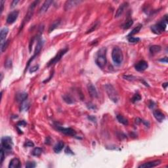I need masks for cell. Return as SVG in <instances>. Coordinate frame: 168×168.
<instances>
[{
  "instance_id": "obj_37",
  "label": "cell",
  "mask_w": 168,
  "mask_h": 168,
  "mask_svg": "<svg viewBox=\"0 0 168 168\" xmlns=\"http://www.w3.org/2000/svg\"><path fill=\"white\" fill-rule=\"evenodd\" d=\"M97 26H98V24H97V23L95 24L94 26H93L91 27V28L90 30H88V32H87V33H91V32H93V31L94 30H95V29H96V28H97Z\"/></svg>"
},
{
  "instance_id": "obj_10",
  "label": "cell",
  "mask_w": 168,
  "mask_h": 168,
  "mask_svg": "<svg viewBox=\"0 0 168 168\" xmlns=\"http://www.w3.org/2000/svg\"><path fill=\"white\" fill-rule=\"evenodd\" d=\"M57 128L59 131H61V133H63L65 134L66 135L74 137L76 135V133L75 131L72 129V128H66L61 126H57Z\"/></svg>"
},
{
  "instance_id": "obj_25",
  "label": "cell",
  "mask_w": 168,
  "mask_h": 168,
  "mask_svg": "<svg viewBox=\"0 0 168 168\" xmlns=\"http://www.w3.org/2000/svg\"><path fill=\"white\" fill-rule=\"evenodd\" d=\"M142 26H143V25H142V24H139V25H138L137 26H136L135 28H134V29L132 30L131 32L130 33H129V35L127 36V37L133 36V35L136 34V33H139V32L140 30V29H141Z\"/></svg>"
},
{
  "instance_id": "obj_35",
  "label": "cell",
  "mask_w": 168,
  "mask_h": 168,
  "mask_svg": "<svg viewBox=\"0 0 168 168\" xmlns=\"http://www.w3.org/2000/svg\"><path fill=\"white\" fill-rule=\"evenodd\" d=\"M124 78H125V79L127 80H130V81H133L135 79V78L133 76H124Z\"/></svg>"
},
{
  "instance_id": "obj_29",
  "label": "cell",
  "mask_w": 168,
  "mask_h": 168,
  "mask_svg": "<svg viewBox=\"0 0 168 168\" xmlns=\"http://www.w3.org/2000/svg\"><path fill=\"white\" fill-rule=\"evenodd\" d=\"M9 39H7L4 43L1 44V51H2V53L7 49V47H8L9 45Z\"/></svg>"
},
{
  "instance_id": "obj_4",
  "label": "cell",
  "mask_w": 168,
  "mask_h": 168,
  "mask_svg": "<svg viewBox=\"0 0 168 168\" xmlns=\"http://www.w3.org/2000/svg\"><path fill=\"white\" fill-rule=\"evenodd\" d=\"M104 88L110 100L114 103H117L118 101V94L113 85H112L111 84H106L104 85Z\"/></svg>"
},
{
  "instance_id": "obj_43",
  "label": "cell",
  "mask_w": 168,
  "mask_h": 168,
  "mask_svg": "<svg viewBox=\"0 0 168 168\" xmlns=\"http://www.w3.org/2000/svg\"><path fill=\"white\" fill-rule=\"evenodd\" d=\"M88 118H89V119H90V120H91L92 122H96V118H95V117L89 116V117H88Z\"/></svg>"
},
{
  "instance_id": "obj_23",
  "label": "cell",
  "mask_w": 168,
  "mask_h": 168,
  "mask_svg": "<svg viewBox=\"0 0 168 168\" xmlns=\"http://www.w3.org/2000/svg\"><path fill=\"white\" fill-rule=\"evenodd\" d=\"M161 49L162 48L160 45H152L150 47V52L151 54L154 55L159 53Z\"/></svg>"
},
{
  "instance_id": "obj_1",
  "label": "cell",
  "mask_w": 168,
  "mask_h": 168,
  "mask_svg": "<svg viewBox=\"0 0 168 168\" xmlns=\"http://www.w3.org/2000/svg\"><path fill=\"white\" fill-rule=\"evenodd\" d=\"M95 63L100 68H103L106 64V48L102 47L95 56Z\"/></svg>"
},
{
  "instance_id": "obj_21",
  "label": "cell",
  "mask_w": 168,
  "mask_h": 168,
  "mask_svg": "<svg viewBox=\"0 0 168 168\" xmlns=\"http://www.w3.org/2000/svg\"><path fill=\"white\" fill-rule=\"evenodd\" d=\"M64 146V143L62 141H60L58 142V143L56 144L55 146H54L53 150H54L55 152V153H60L62 151V150L63 149Z\"/></svg>"
},
{
  "instance_id": "obj_27",
  "label": "cell",
  "mask_w": 168,
  "mask_h": 168,
  "mask_svg": "<svg viewBox=\"0 0 168 168\" xmlns=\"http://www.w3.org/2000/svg\"><path fill=\"white\" fill-rule=\"evenodd\" d=\"M63 97L64 101H65L67 104H73V103H74L73 99L69 95H64Z\"/></svg>"
},
{
  "instance_id": "obj_24",
  "label": "cell",
  "mask_w": 168,
  "mask_h": 168,
  "mask_svg": "<svg viewBox=\"0 0 168 168\" xmlns=\"http://www.w3.org/2000/svg\"><path fill=\"white\" fill-rule=\"evenodd\" d=\"M117 119H118V121L119 122V123H121L123 125H127L128 124H129V122H128V119H126L125 118H124L123 116L122 115H117L116 116Z\"/></svg>"
},
{
  "instance_id": "obj_18",
  "label": "cell",
  "mask_w": 168,
  "mask_h": 168,
  "mask_svg": "<svg viewBox=\"0 0 168 168\" xmlns=\"http://www.w3.org/2000/svg\"><path fill=\"white\" fill-rule=\"evenodd\" d=\"M21 167V163L19 159L17 158H14L10 161L9 164V168H18Z\"/></svg>"
},
{
  "instance_id": "obj_28",
  "label": "cell",
  "mask_w": 168,
  "mask_h": 168,
  "mask_svg": "<svg viewBox=\"0 0 168 168\" xmlns=\"http://www.w3.org/2000/svg\"><path fill=\"white\" fill-rule=\"evenodd\" d=\"M133 24V21L132 19H131L129 20V21H127V22L124 24V25H123V28H124V30H127L130 28Z\"/></svg>"
},
{
  "instance_id": "obj_7",
  "label": "cell",
  "mask_w": 168,
  "mask_h": 168,
  "mask_svg": "<svg viewBox=\"0 0 168 168\" xmlns=\"http://www.w3.org/2000/svg\"><path fill=\"white\" fill-rule=\"evenodd\" d=\"M67 51H68V49H67V48L60 50L58 52V53H57V54L53 58H52V59L50 60V61H49V63H47V66H51L53 65V64H56L57 63H58L60 60L61 59L62 57L64 56V55L66 54V53Z\"/></svg>"
},
{
  "instance_id": "obj_5",
  "label": "cell",
  "mask_w": 168,
  "mask_h": 168,
  "mask_svg": "<svg viewBox=\"0 0 168 168\" xmlns=\"http://www.w3.org/2000/svg\"><path fill=\"white\" fill-rule=\"evenodd\" d=\"M38 3H39V2H38V1H35V2H33V3H31L30 6L29 8H28L26 15L24 19L23 22H22V25H21V30L22 29V28L24 27V26L26 24L27 22H28V21L31 19V18H32V16H33V12H34V9H35V7H36V5H37V4H38Z\"/></svg>"
},
{
  "instance_id": "obj_20",
  "label": "cell",
  "mask_w": 168,
  "mask_h": 168,
  "mask_svg": "<svg viewBox=\"0 0 168 168\" xmlns=\"http://www.w3.org/2000/svg\"><path fill=\"white\" fill-rule=\"evenodd\" d=\"M9 29L7 27H4L1 30V44L5 42L6 37L8 34Z\"/></svg>"
},
{
  "instance_id": "obj_36",
  "label": "cell",
  "mask_w": 168,
  "mask_h": 168,
  "mask_svg": "<svg viewBox=\"0 0 168 168\" xmlns=\"http://www.w3.org/2000/svg\"><path fill=\"white\" fill-rule=\"evenodd\" d=\"M25 146H28V147H32V146H34V144L33 143V142L30 141V140H28V141L26 142Z\"/></svg>"
},
{
  "instance_id": "obj_39",
  "label": "cell",
  "mask_w": 168,
  "mask_h": 168,
  "mask_svg": "<svg viewBox=\"0 0 168 168\" xmlns=\"http://www.w3.org/2000/svg\"><path fill=\"white\" fill-rule=\"evenodd\" d=\"M1 13H2V12H3V7H4V3H5V2L4 1H1Z\"/></svg>"
},
{
  "instance_id": "obj_33",
  "label": "cell",
  "mask_w": 168,
  "mask_h": 168,
  "mask_svg": "<svg viewBox=\"0 0 168 168\" xmlns=\"http://www.w3.org/2000/svg\"><path fill=\"white\" fill-rule=\"evenodd\" d=\"M5 150L1 148V164H3V162L5 158Z\"/></svg>"
},
{
  "instance_id": "obj_2",
  "label": "cell",
  "mask_w": 168,
  "mask_h": 168,
  "mask_svg": "<svg viewBox=\"0 0 168 168\" xmlns=\"http://www.w3.org/2000/svg\"><path fill=\"white\" fill-rule=\"evenodd\" d=\"M167 22V16L165 15L162 21L151 27L152 32L155 34H161L166 30Z\"/></svg>"
},
{
  "instance_id": "obj_16",
  "label": "cell",
  "mask_w": 168,
  "mask_h": 168,
  "mask_svg": "<svg viewBox=\"0 0 168 168\" xmlns=\"http://www.w3.org/2000/svg\"><path fill=\"white\" fill-rule=\"evenodd\" d=\"M127 6H128L127 2H124V3H123L122 4L120 5V6H119V7H118V9H117L116 13V15H115L116 18H118V17H119L120 16H122V15L123 14V13L124 12L125 9L127 7Z\"/></svg>"
},
{
  "instance_id": "obj_34",
  "label": "cell",
  "mask_w": 168,
  "mask_h": 168,
  "mask_svg": "<svg viewBox=\"0 0 168 168\" xmlns=\"http://www.w3.org/2000/svg\"><path fill=\"white\" fill-rule=\"evenodd\" d=\"M38 68H39V66H38V65L33 66H32V68H31L30 69V73L35 72L36 71L38 70Z\"/></svg>"
},
{
  "instance_id": "obj_42",
  "label": "cell",
  "mask_w": 168,
  "mask_h": 168,
  "mask_svg": "<svg viewBox=\"0 0 168 168\" xmlns=\"http://www.w3.org/2000/svg\"><path fill=\"white\" fill-rule=\"evenodd\" d=\"M160 62H163V63H167V57H164V58H162L160 60Z\"/></svg>"
},
{
  "instance_id": "obj_14",
  "label": "cell",
  "mask_w": 168,
  "mask_h": 168,
  "mask_svg": "<svg viewBox=\"0 0 168 168\" xmlns=\"http://www.w3.org/2000/svg\"><path fill=\"white\" fill-rule=\"evenodd\" d=\"M53 3V1L51 0H47L42 5V7L39 9V13L40 14H43V13H46L47 11V10L49 9V8L50 7V6L51 5L52 3Z\"/></svg>"
},
{
  "instance_id": "obj_17",
  "label": "cell",
  "mask_w": 168,
  "mask_h": 168,
  "mask_svg": "<svg viewBox=\"0 0 168 168\" xmlns=\"http://www.w3.org/2000/svg\"><path fill=\"white\" fill-rule=\"evenodd\" d=\"M88 91H89V95H91V97L93 98H97L98 97V93L96 89V88L91 84V83H89L88 85Z\"/></svg>"
},
{
  "instance_id": "obj_22",
  "label": "cell",
  "mask_w": 168,
  "mask_h": 168,
  "mask_svg": "<svg viewBox=\"0 0 168 168\" xmlns=\"http://www.w3.org/2000/svg\"><path fill=\"white\" fill-rule=\"evenodd\" d=\"M60 23H61V19H58L57 20V21H54V22H53V24H51L50 25V26H49V33H51V32H53L55 29H56V28L59 26Z\"/></svg>"
},
{
  "instance_id": "obj_26",
  "label": "cell",
  "mask_w": 168,
  "mask_h": 168,
  "mask_svg": "<svg viewBox=\"0 0 168 168\" xmlns=\"http://www.w3.org/2000/svg\"><path fill=\"white\" fill-rule=\"evenodd\" d=\"M42 149L39 147H36L33 149V150H32V154L33 156H39L42 154Z\"/></svg>"
},
{
  "instance_id": "obj_19",
  "label": "cell",
  "mask_w": 168,
  "mask_h": 168,
  "mask_svg": "<svg viewBox=\"0 0 168 168\" xmlns=\"http://www.w3.org/2000/svg\"><path fill=\"white\" fill-rule=\"evenodd\" d=\"M27 98H28V94L26 93H18V94L17 95V97H16L17 100L18 102H20V103H23V102H24L26 100Z\"/></svg>"
},
{
  "instance_id": "obj_30",
  "label": "cell",
  "mask_w": 168,
  "mask_h": 168,
  "mask_svg": "<svg viewBox=\"0 0 168 168\" xmlns=\"http://www.w3.org/2000/svg\"><path fill=\"white\" fill-rule=\"evenodd\" d=\"M127 39H128V41H129V42H130V43H136L140 41V38H135V37H133V36L127 37Z\"/></svg>"
},
{
  "instance_id": "obj_31",
  "label": "cell",
  "mask_w": 168,
  "mask_h": 168,
  "mask_svg": "<svg viewBox=\"0 0 168 168\" xmlns=\"http://www.w3.org/2000/svg\"><path fill=\"white\" fill-rule=\"evenodd\" d=\"M140 99H141L140 95L139 94H138V93H137V94L134 95V96L133 97V98H132L131 99V101L133 102V103H136V102L139 101Z\"/></svg>"
},
{
  "instance_id": "obj_9",
  "label": "cell",
  "mask_w": 168,
  "mask_h": 168,
  "mask_svg": "<svg viewBox=\"0 0 168 168\" xmlns=\"http://www.w3.org/2000/svg\"><path fill=\"white\" fill-rule=\"evenodd\" d=\"M19 12L18 11H13L9 13L7 16V23L9 24H12L17 21V18L18 17Z\"/></svg>"
},
{
  "instance_id": "obj_40",
  "label": "cell",
  "mask_w": 168,
  "mask_h": 168,
  "mask_svg": "<svg viewBox=\"0 0 168 168\" xmlns=\"http://www.w3.org/2000/svg\"><path fill=\"white\" fill-rule=\"evenodd\" d=\"M26 125V123L24 121H21L17 124V126H21V125H24H24Z\"/></svg>"
},
{
  "instance_id": "obj_32",
  "label": "cell",
  "mask_w": 168,
  "mask_h": 168,
  "mask_svg": "<svg viewBox=\"0 0 168 168\" xmlns=\"http://www.w3.org/2000/svg\"><path fill=\"white\" fill-rule=\"evenodd\" d=\"M36 166V164L34 162H28L26 164V168H33Z\"/></svg>"
},
{
  "instance_id": "obj_6",
  "label": "cell",
  "mask_w": 168,
  "mask_h": 168,
  "mask_svg": "<svg viewBox=\"0 0 168 168\" xmlns=\"http://www.w3.org/2000/svg\"><path fill=\"white\" fill-rule=\"evenodd\" d=\"M13 140L10 137L6 136L2 138V148L5 152H10L13 148Z\"/></svg>"
},
{
  "instance_id": "obj_8",
  "label": "cell",
  "mask_w": 168,
  "mask_h": 168,
  "mask_svg": "<svg viewBox=\"0 0 168 168\" xmlns=\"http://www.w3.org/2000/svg\"><path fill=\"white\" fill-rule=\"evenodd\" d=\"M43 39H42L41 38H39V39H38V42H37L36 47V49H35L34 54H33V55L32 56V57H31L30 59L29 60V61L28 62V64H27V66H26L27 68H28V66H29L30 64L31 61H32L33 60V58L36 57V56L39 54V52L41 51V49H42V47H43Z\"/></svg>"
},
{
  "instance_id": "obj_15",
  "label": "cell",
  "mask_w": 168,
  "mask_h": 168,
  "mask_svg": "<svg viewBox=\"0 0 168 168\" xmlns=\"http://www.w3.org/2000/svg\"><path fill=\"white\" fill-rule=\"evenodd\" d=\"M153 114H154V118H155L156 119V120H157L158 122H162L165 118V115L159 110H154V111H153Z\"/></svg>"
},
{
  "instance_id": "obj_13",
  "label": "cell",
  "mask_w": 168,
  "mask_h": 168,
  "mask_svg": "<svg viewBox=\"0 0 168 168\" xmlns=\"http://www.w3.org/2000/svg\"><path fill=\"white\" fill-rule=\"evenodd\" d=\"M161 164V161L160 160H154V161L149 162L145 163V164H141L139 165V168H149V167H154L158 165H159Z\"/></svg>"
},
{
  "instance_id": "obj_11",
  "label": "cell",
  "mask_w": 168,
  "mask_h": 168,
  "mask_svg": "<svg viewBox=\"0 0 168 168\" xmlns=\"http://www.w3.org/2000/svg\"><path fill=\"white\" fill-rule=\"evenodd\" d=\"M82 1H78V0H70V1H67L64 4V10L68 11L71 9L76 7L77 5L81 3Z\"/></svg>"
},
{
  "instance_id": "obj_12",
  "label": "cell",
  "mask_w": 168,
  "mask_h": 168,
  "mask_svg": "<svg viewBox=\"0 0 168 168\" xmlns=\"http://www.w3.org/2000/svg\"><path fill=\"white\" fill-rule=\"evenodd\" d=\"M149 67V64L148 63L145 61H140L138 62L135 66V68L136 70L139 71V72H143V71L147 69Z\"/></svg>"
},
{
  "instance_id": "obj_3",
  "label": "cell",
  "mask_w": 168,
  "mask_h": 168,
  "mask_svg": "<svg viewBox=\"0 0 168 168\" xmlns=\"http://www.w3.org/2000/svg\"><path fill=\"white\" fill-rule=\"evenodd\" d=\"M112 58L116 64L119 65L121 64L124 59L122 51L118 47H114L112 51Z\"/></svg>"
},
{
  "instance_id": "obj_41",
  "label": "cell",
  "mask_w": 168,
  "mask_h": 168,
  "mask_svg": "<svg viewBox=\"0 0 168 168\" xmlns=\"http://www.w3.org/2000/svg\"><path fill=\"white\" fill-rule=\"evenodd\" d=\"M19 2V1H13V2H12V3H11V7L13 8V7H14L15 6L17 5V3Z\"/></svg>"
},
{
  "instance_id": "obj_44",
  "label": "cell",
  "mask_w": 168,
  "mask_h": 168,
  "mask_svg": "<svg viewBox=\"0 0 168 168\" xmlns=\"http://www.w3.org/2000/svg\"><path fill=\"white\" fill-rule=\"evenodd\" d=\"M162 86H164V88H165V89H166V88H167V83H163V85H162Z\"/></svg>"
},
{
  "instance_id": "obj_38",
  "label": "cell",
  "mask_w": 168,
  "mask_h": 168,
  "mask_svg": "<svg viewBox=\"0 0 168 168\" xmlns=\"http://www.w3.org/2000/svg\"><path fill=\"white\" fill-rule=\"evenodd\" d=\"M11 63H12V62H11V60L9 58V59L7 60L6 63L5 64V66H6L7 68H9V67L11 66Z\"/></svg>"
}]
</instances>
